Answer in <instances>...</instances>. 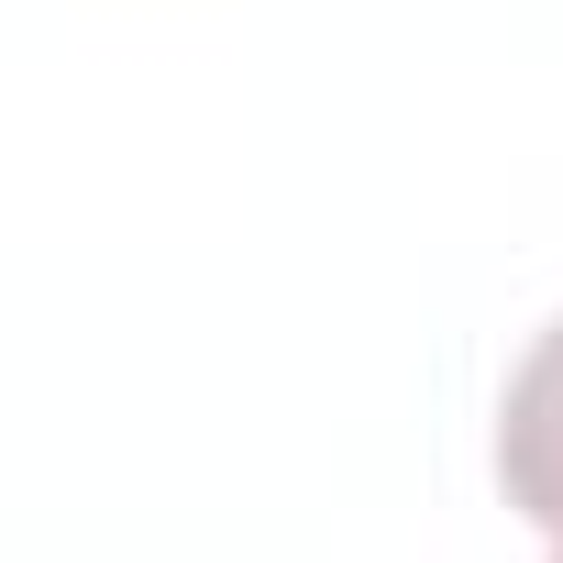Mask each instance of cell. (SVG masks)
<instances>
[{
    "mask_svg": "<svg viewBox=\"0 0 563 563\" xmlns=\"http://www.w3.org/2000/svg\"><path fill=\"white\" fill-rule=\"evenodd\" d=\"M497 486L519 519L563 530V321L519 354V376L497 398Z\"/></svg>",
    "mask_w": 563,
    "mask_h": 563,
    "instance_id": "obj_1",
    "label": "cell"
},
{
    "mask_svg": "<svg viewBox=\"0 0 563 563\" xmlns=\"http://www.w3.org/2000/svg\"><path fill=\"white\" fill-rule=\"evenodd\" d=\"M552 563H563V530H552Z\"/></svg>",
    "mask_w": 563,
    "mask_h": 563,
    "instance_id": "obj_2",
    "label": "cell"
}]
</instances>
